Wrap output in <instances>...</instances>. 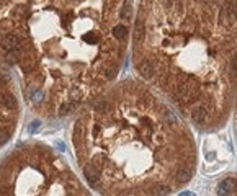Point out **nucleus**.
I'll list each match as a JSON object with an SVG mask.
<instances>
[{"label": "nucleus", "instance_id": "1", "mask_svg": "<svg viewBox=\"0 0 237 196\" xmlns=\"http://www.w3.org/2000/svg\"><path fill=\"white\" fill-rule=\"evenodd\" d=\"M132 0H0V65L44 120L75 114L116 82Z\"/></svg>", "mask_w": 237, "mask_h": 196}, {"label": "nucleus", "instance_id": "2", "mask_svg": "<svg viewBox=\"0 0 237 196\" xmlns=\"http://www.w3.org/2000/svg\"><path fill=\"white\" fill-rule=\"evenodd\" d=\"M131 57L139 79L203 132L236 108V0H139Z\"/></svg>", "mask_w": 237, "mask_h": 196}, {"label": "nucleus", "instance_id": "3", "mask_svg": "<svg viewBox=\"0 0 237 196\" xmlns=\"http://www.w3.org/2000/svg\"><path fill=\"white\" fill-rule=\"evenodd\" d=\"M72 147L90 188L108 196L172 195L196 172V144L186 121L136 79L111 83L80 108Z\"/></svg>", "mask_w": 237, "mask_h": 196}, {"label": "nucleus", "instance_id": "4", "mask_svg": "<svg viewBox=\"0 0 237 196\" xmlns=\"http://www.w3.org/2000/svg\"><path fill=\"white\" fill-rule=\"evenodd\" d=\"M85 196L87 186L48 144L25 142L0 162V196Z\"/></svg>", "mask_w": 237, "mask_h": 196}, {"label": "nucleus", "instance_id": "5", "mask_svg": "<svg viewBox=\"0 0 237 196\" xmlns=\"http://www.w3.org/2000/svg\"><path fill=\"white\" fill-rule=\"evenodd\" d=\"M20 98L13 79L0 65V149L13 137L20 122Z\"/></svg>", "mask_w": 237, "mask_h": 196}]
</instances>
